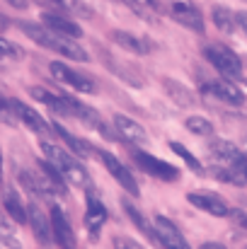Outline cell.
I'll return each instance as SVG.
<instances>
[{
    "mask_svg": "<svg viewBox=\"0 0 247 249\" xmlns=\"http://www.w3.org/2000/svg\"><path fill=\"white\" fill-rule=\"evenodd\" d=\"M114 128H116V133H119L124 141H129V143H148L146 128H143L138 121H133V119H129V116H124V114H114Z\"/></svg>",
    "mask_w": 247,
    "mask_h": 249,
    "instance_id": "obj_15",
    "label": "cell"
},
{
    "mask_svg": "<svg viewBox=\"0 0 247 249\" xmlns=\"http://www.w3.org/2000/svg\"><path fill=\"white\" fill-rule=\"evenodd\" d=\"M41 24L49 27L51 32L66 36V39H80L82 36V29L76 22H71V19H66V17H61V15H54V12H44V15H41Z\"/></svg>",
    "mask_w": 247,
    "mask_h": 249,
    "instance_id": "obj_16",
    "label": "cell"
},
{
    "mask_svg": "<svg viewBox=\"0 0 247 249\" xmlns=\"http://www.w3.org/2000/svg\"><path fill=\"white\" fill-rule=\"evenodd\" d=\"M99 158H102V162L107 167V172L131 194V196H138L141 194V189H138V184H136V179H133V174H131V169L126 165H121V160H116L112 153H107V150H99Z\"/></svg>",
    "mask_w": 247,
    "mask_h": 249,
    "instance_id": "obj_8",
    "label": "cell"
},
{
    "mask_svg": "<svg viewBox=\"0 0 247 249\" xmlns=\"http://www.w3.org/2000/svg\"><path fill=\"white\" fill-rule=\"evenodd\" d=\"M0 124H5V126H17V116H15V111H12V104H10V99L2 97V94H0Z\"/></svg>",
    "mask_w": 247,
    "mask_h": 249,
    "instance_id": "obj_29",
    "label": "cell"
},
{
    "mask_svg": "<svg viewBox=\"0 0 247 249\" xmlns=\"http://www.w3.org/2000/svg\"><path fill=\"white\" fill-rule=\"evenodd\" d=\"M10 104H12L15 116H17L29 131H34V133H39V136L49 133V124H46V119H44L34 107H27V104L19 102V99H10Z\"/></svg>",
    "mask_w": 247,
    "mask_h": 249,
    "instance_id": "obj_11",
    "label": "cell"
},
{
    "mask_svg": "<svg viewBox=\"0 0 247 249\" xmlns=\"http://www.w3.org/2000/svg\"><path fill=\"white\" fill-rule=\"evenodd\" d=\"M235 17H238V24H240V29H245V34H247V12H238Z\"/></svg>",
    "mask_w": 247,
    "mask_h": 249,
    "instance_id": "obj_36",
    "label": "cell"
},
{
    "mask_svg": "<svg viewBox=\"0 0 247 249\" xmlns=\"http://www.w3.org/2000/svg\"><path fill=\"white\" fill-rule=\"evenodd\" d=\"M126 5H138V7H146V10H155L158 7V0H126Z\"/></svg>",
    "mask_w": 247,
    "mask_h": 249,
    "instance_id": "obj_34",
    "label": "cell"
},
{
    "mask_svg": "<svg viewBox=\"0 0 247 249\" xmlns=\"http://www.w3.org/2000/svg\"><path fill=\"white\" fill-rule=\"evenodd\" d=\"M54 133H56L63 143H68V148H71V153H73L76 158H90V155H92V148H90L85 141L76 138L73 133H68L63 126H58V124H56V126H54Z\"/></svg>",
    "mask_w": 247,
    "mask_h": 249,
    "instance_id": "obj_22",
    "label": "cell"
},
{
    "mask_svg": "<svg viewBox=\"0 0 247 249\" xmlns=\"http://www.w3.org/2000/svg\"><path fill=\"white\" fill-rule=\"evenodd\" d=\"M0 249H22L19 240L10 232V228H7L5 223L0 225Z\"/></svg>",
    "mask_w": 247,
    "mask_h": 249,
    "instance_id": "obj_30",
    "label": "cell"
},
{
    "mask_svg": "<svg viewBox=\"0 0 247 249\" xmlns=\"http://www.w3.org/2000/svg\"><path fill=\"white\" fill-rule=\"evenodd\" d=\"M133 160H136V165L141 167L146 174H151V177H155V179L174 181V179L179 177V169L174 165L165 162L160 158H153V155H148V153H133Z\"/></svg>",
    "mask_w": 247,
    "mask_h": 249,
    "instance_id": "obj_6",
    "label": "cell"
},
{
    "mask_svg": "<svg viewBox=\"0 0 247 249\" xmlns=\"http://www.w3.org/2000/svg\"><path fill=\"white\" fill-rule=\"evenodd\" d=\"M228 218H230V223H233L238 230H243V232L247 235V211L233 208V211H228Z\"/></svg>",
    "mask_w": 247,
    "mask_h": 249,
    "instance_id": "obj_32",
    "label": "cell"
},
{
    "mask_svg": "<svg viewBox=\"0 0 247 249\" xmlns=\"http://www.w3.org/2000/svg\"><path fill=\"white\" fill-rule=\"evenodd\" d=\"M27 215H29V225H32V232H34V237H37L41 245H51V242H54L51 218H46V215H44V211L39 208V203H29V208H27Z\"/></svg>",
    "mask_w": 247,
    "mask_h": 249,
    "instance_id": "obj_13",
    "label": "cell"
},
{
    "mask_svg": "<svg viewBox=\"0 0 247 249\" xmlns=\"http://www.w3.org/2000/svg\"><path fill=\"white\" fill-rule=\"evenodd\" d=\"M0 186H2V150H0Z\"/></svg>",
    "mask_w": 247,
    "mask_h": 249,
    "instance_id": "obj_40",
    "label": "cell"
},
{
    "mask_svg": "<svg viewBox=\"0 0 247 249\" xmlns=\"http://www.w3.org/2000/svg\"><path fill=\"white\" fill-rule=\"evenodd\" d=\"M213 24H216V29H221L223 34H233L235 32V27H238V17L228 10V7H213Z\"/></svg>",
    "mask_w": 247,
    "mask_h": 249,
    "instance_id": "obj_25",
    "label": "cell"
},
{
    "mask_svg": "<svg viewBox=\"0 0 247 249\" xmlns=\"http://www.w3.org/2000/svg\"><path fill=\"white\" fill-rule=\"evenodd\" d=\"M114 249H143L138 242H133V240H126V237H116L114 240Z\"/></svg>",
    "mask_w": 247,
    "mask_h": 249,
    "instance_id": "obj_33",
    "label": "cell"
},
{
    "mask_svg": "<svg viewBox=\"0 0 247 249\" xmlns=\"http://www.w3.org/2000/svg\"><path fill=\"white\" fill-rule=\"evenodd\" d=\"M211 174L221 181H228V184H235V186H247V177L233 165H226V162H218V165L211 167Z\"/></svg>",
    "mask_w": 247,
    "mask_h": 249,
    "instance_id": "obj_23",
    "label": "cell"
},
{
    "mask_svg": "<svg viewBox=\"0 0 247 249\" xmlns=\"http://www.w3.org/2000/svg\"><path fill=\"white\" fill-rule=\"evenodd\" d=\"M99 56H102V63L107 66V71L114 73L116 78H121L126 85H131V87H136V89L146 87V78L141 75V71H138L136 66H131L129 61H124V58L109 53L107 49H99Z\"/></svg>",
    "mask_w": 247,
    "mask_h": 249,
    "instance_id": "obj_4",
    "label": "cell"
},
{
    "mask_svg": "<svg viewBox=\"0 0 247 249\" xmlns=\"http://www.w3.org/2000/svg\"><path fill=\"white\" fill-rule=\"evenodd\" d=\"M49 2H51V5H56L58 10H66L68 15L80 17V19H92V17H95L92 5H90V2H85V0H49Z\"/></svg>",
    "mask_w": 247,
    "mask_h": 249,
    "instance_id": "obj_24",
    "label": "cell"
},
{
    "mask_svg": "<svg viewBox=\"0 0 247 249\" xmlns=\"http://www.w3.org/2000/svg\"><path fill=\"white\" fill-rule=\"evenodd\" d=\"M112 41H114L119 49H126V51L138 53V56H146V53L151 51V44H148L146 39H138V36H133V34H129V32H124V29H114V32H112Z\"/></svg>",
    "mask_w": 247,
    "mask_h": 249,
    "instance_id": "obj_20",
    "label": "cell"
},
{
    "mask_svg": "<svg viewBox=\"0 0 247 249\" xmlns=\"http://www.w3.org/2000/svg\"><path fill=\"white\" fill-rule=\"evenodd\" d=\"M5 2L15 10H27V5H29V0H5Z\"/></svg>",
    "mask_w": 247,
    "mask_h": 249,
    "instance_id": "obj_35",
    "label": "cell"
},
{
    "mask_svg": "<svg viewBox=\"0 0 247 249\" xmlns=\"http://www.w3.org/2000/svg\"><path fill=\"white\" fill-rule=\"evenodd\" d=\"M206 92L228 102V104H235V107H240L245 102V94L240 92V87H235L230 80H213V83L206 85Z\"/></svg>",
    "mask_w": 247,
    "mask_h": 249,
    "instance_id": "obj_18",
    "label": "cell"
},
{
    "mask_svg": "<svg viewBox=\"0 0 247 249\" xmlns=\"http://www.w3.org/2000/svg\"><path fill=\"white\" fill-rule=\"evenodd\" d=\"M124 211H126V215L133 220V225H136V228H138V230H141V232H143V235L153 242V245H160L155 225H153V223H151V220H148V218H146V215H143V213H141V211L131 203V201H124Z\"/></svg>",
    "mask_w": 247,
    "mask_h": 249,
    "instance_id": "obj_21",
    "label": "cell"
},
{
    "mask_svg": "<svg viewBox=\"0 0 247 249\" xmlns=\"http://www.w3.org/2000/svg\"><path fill=\"white\" fill-rule=\"evenodd\" d=\"M204 56H206V61H209L218 73H223L226 78H240V75H243V61H240V56H238L235 51H230L228 46H223V44H209V46L204 49Z\"/></svg>",
    "mask_w": 247,
    "mask_h": 249,
    "instance_id": "obj_3",
    "label": "cell"
},
{
    "mask_svg": "<svg viewBox=\"0 0 247 249\" xmlns=\"http://www.w3.org/2000/svg\"><path fill=\"white\" fill-rule=\"evenodd\" d=\"M49 218H51L54 242L61 249H76V245H78V242H76V232H73V228H71V223H68L63 208H61V206H54Z\"/></svg>",
    "mask_w": 247,
    "mask_h": 249,
    "instance_id": "obj_7",
    "label": "cell"
},
{
    "mask_svg": "<svg viewBox=\"0 0 247 249\" xmlns=\"http://www.w3.org/2000/svg\"><path fill=\"white\" fill-rule=\"evenodd\" d=\"M238 169H240V172H243V174H245V177H247V155H245V158H243V162L238 165Z\"/></svg>",
    "mask_w": 247,
    "mask_h": 249,
    "instance_id": "obj_38",
    "label": "cell"
},
{
    "mask_svg": "<svg viewBox=\"0 0 247 249\" xmlns=\"http://www.w3.org/2000/svg\"><path fill=\"white\" fill-rule=\"evenodd\" d=\"M163 85H165V92L172 97V102H174L177 107H182V109H189V107H194V104H196V97H194V92H191L187 85H182L179 80L163 78Z\"/></svg>",
    "mask_w": 247,
    "mask_h": 249,
    "instance_id": "obj_19",
    "label": "cell"
},
{
    "mask_svg": "<svg viewBox=\"0 0 247 249\" xmlns=\"http://www.w3.org/2000/svg\"><path fill=\"white\" fill-rule=\"evenodd\" d=\"M170 15H172V19H177L179 24L194 29L196 34H204V17H201V12H199L189 0H172Z\"/></svg>",
    "mask_w": 247,
    "mask_h": 249,
    "instance_id": "obj_9",
    "label": "cell"
},
{
    "mask_svg": "<svg viewBox=\"0 0 247 249\" xmlns=\"http://www.w3.org/2000/svg\"><path fill=\"white\" fill-rule=\"evenodd\" d=\"M41 150H44V155H46L49 162H54V165L58 167V172L66 177L68 184H73V186H78V189H87V186L92 184L87 169L80 165V160H78L76 155L66 153L61 145L44 141V143H41Z\"/></svg>",
    "mask_w": 247,
    "mask_h": 249,
    "instance_id": "obj_2",
    "label": "cell"
},
{
    "mask_svg": "<svg viewBox=\"0 0 247 249\" xmlns=\"http://www.w3.org/2000/svg\"><path fill=\"white\" fill-rule=\"evenodd\" d=\"M2 208H5V213L17 223V225H24V223H29V215H27V208H24V203H22V198L17 196V191L12 189V186H5V191H2Z\"/></svg>",
    "mask_w": 247,
    "mask_h": 249,
    "instance_id": "obj_17",
    "label": "cell"
},
{
    "mask_svg": "<svg viewBox=\"0 0 247 249\" xmlns=\"http://www.w3.org/2000/svg\"><path fill=\"white\" fill-rule=\"evenodd\" d=\"M187 201L191 203V206H196L199 211H206V213H211V215H216V218H223V215H228V203L221 198V196H216V194H209V191H189L187 194Z\"/></svg>",
    "mask_w": 247,
    "mask_h": 249,
    "instance_id": "obj_10",
    "label": "cell"
},
{
    "mask_svg": "<svg viewBox=\"0 0 247 249\" xmlns=\"http://www.w3.org/2000/svg\"><path fill=\"white\" fill-rule=\"evenodd\" d=\"M201 249H226V247H223V245H218V242H204Z\"/></svg>",
    "mask_w": 247,
    "mask_h": 249,
    "instance_id": "obj_37",
    "label": "cell"
},
{
    "mask_svg": "<svg viewBox=\"0 0 247 249\" xmlns=\"http://www.w3.org/2000/svg\"><path fill=\"white\" fill-rule=\"evenodd\" d=\"M7 24H10V19L0 15V32H2V29H7Z\"/></svg>",
    "mask_w": 247,
    "mask_h": 249,
    "instance_id": "obj_39",
    "label": "cell"
},
{
    "mask_svg": "<svg viewBox=\"0 0 247 249\" xmlns=\"http://www.w3.org/2000/svg\"><path fill=\"white\" fill-rule=\"evenodd\" d=\"M17 27H19L22 34H27L34 44H39V46H44V49H49V51H56V53H61V56H66V58H71V61H78V63H87V61H90V56L85 53L82 46L76 44V39H66V36H61V34L51 32L49 27L37 24V22H19Z\"/></svg>",
    "mask_w": 247,
    "mask_h": 249,
    "instance_id": "obj_1",
    "label": "cell"
},
{
    "mask_svg": "<svg viewBox=\"0 0 247 249\" xmlns=\"http://www.w3.org/2000/svg\"><path fill=\"white\" fill-rule=\"evenodd\" d=\"M19 56H22V49L7 41L5 36H0V58H19Z\"/></svg>",
    "mask_w": 247,
    "mask_h": 249,
    "instance_id": "obj_31",
    "label": "cell"
},
{
    "mask_svg": "<svg viewBox=\"0 0 247 249\" xmlns=\"http://www.w3.org/2000/svg\"><path fill=\"white\" fill-rule=\"evenodd\" d=\"M37 165H39V169L49 177L51 186L56 189V196H63V194H66V184H68V181H66V177L58 172V167L54 165V162H49V160H39Z\"/></svg>",
    "mask_w": 247,
    "mask_h": 249,
    "instance_id": "obj_26",
    "label": "cell"
},
{
    "mask_svg": "<svg viewBox=\"0 0 247 249\" xmlns=\"http://www.w3.org/2000/svg\"><path fill=\"white\" fill-rule=\"evenodd\" d=\"M184 126L194 136H213V124L209 119H204V116H189L184 121Z\"/></svg>",
    "mask_w": 247,
    "mask_h": 249,
    "instance_id": "obj_27",
    "label": "cell"
},
{
    "mask_svg": "<svg viewBox=\"0 0 247 249\" xmlns=\"http://www.w3.org/2000/svg\"><path fill=\"white\" fill-rule=\"evenodd\" d=\"M107 223V208L99 198H95L92 194H87V206H85V228L90 232V237H97L102 225Z\"/></svg>",
    "mask_w": 247,
    "mask_h": 249,
    "instance_id": "obj_14",
    "label": "cell"
},
{
    "mask_svg": "<svg viewBox=\"0 0 247 249\" xmlns=\"http://www.w3.org/2000/svg\"><path fill=\"white\" fill-rule=\"evenodd\" d=\"M49 71H51V75L58 80V83L68 85V87H73L76 92H82V94H92L97 87L95 83L80 73V71H76V68H68L66 63H58V61H54V63H49Z\"/></svg>",
    "mask_w": 247,
    "mask_h": 249,
    "instance_id": "obj_5",
    "label": "cell"
},
{
    "mask_svg": "<svg viewBox=\"0 0 247 249\" xmlns=\"http://www.w3.org/2000/svg\"><path fill=\"white\" fill-rule=\"evenodd\" d=\"M170 150H172V153H177V155H179V158H182V160L189 165V169H194L196 174H204V167H201V162H199V160H196V158H194V155H191V153H189V150L182 145V143H177V141H170Z\"/></svg>",
    "mask_w": 247,
    "mask_h": 249,
    "instance_id": "obj_28",
    "label": "cell"
},
{
    "mask_svg": "<svg viewBox=\"0 0 247 249\" xmlns=\"http://www.w3.org/2000/svg\"><path fill=\"white\" fill-rule=\"evenodd\" d=\"M153 225H155V230H158V240H160V247L163 249H191L189 242L182 237V232H179L167 218L158 215V218L153 220Z\"/></svg>",
    "mask_w": 247,
    "mask_h": 249,
    "instance_id": "obj_12",
    "label": "cell"
}]
</instances>
